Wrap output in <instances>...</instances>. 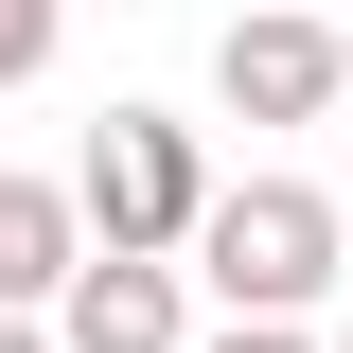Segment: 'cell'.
Returning <instances> with one entry per match:
<instances>
[{"mask_svg":"<svg viewBox=\"0 0 353 353\" xmlns=\"http://www.w3.org/2000/svg\"><path fill=\"white\" fill-rule=\"evenodd\" d=\"M176 265H194L230 318H318V283L353 265V230H336V194H301V176H212V212H194Z\"/></svg>","mask_w":353,"mask_h":353,"instance_id":"obj_1","label":"cell"},{"mask_svg":"<svg viewBox=\"0 0 353 353\" xmlns=\"http://www.w3.org/2000/svg\"><path fill=\"white\" fill-rule=\"evenodd\" d=\"M71 194H88V248H194V212H212V159H194V124L176 106H106L88 124V159H71Z\"/></svg>","mask_w":353,"mask_h":353,"instance_id":"obj_2","label":"cell"},{"mask_svg":"<svg viewBox=\"0 0 353 353\" xmlns=\"http://www.w3.org/2000/svg\"><path fill=\"white\" fill-rule=\"evenodd\" d=\"M212 106L230 124H318V106H353V36L318 18V0H248L212 36Z\"/></svg>","mask_w":353,"mask_h":353,"instance_id":"obj_3","label":"cell"},{"mask_svg":"<svg viewBox=\"0 0 353 353\" xmlns=\"http://www.w3.org/2000/svg\"><path fill=\"white\" fill-rule=\"evenodd\" d=\"M53 353H194V301H176L159 248H88L71 301H53Z\"/></svg>","mask_w":353,"mask_h":353,"instance_id":"obj_4","label":"cell"},{"mask_svg":"<svg viewBox=\"0 0 353 353\" xmlns=\"http://www.w3.org/2000/svg\"><path fill=\"white\" fill-rule=\"evenodd\" d=\"M71 265H88V194L71 176H0V301H71Z\"/></svg>","mask_w":353,"mask_h":353,"instance_id":"obj_5","label":"cell"},{"mask_svg":"<svg viewBox=\"0 0 353 353\" xmlns=\"http://www.w3.org/2000/svg\"><path fill=\"white\" fill-rule=\"evenodd\" d=\"M53 71V0H0V88H36Z\"/></svg>","mask_w":353,"mask_h":353,"instance_id":"obj_6","label":"cell"},{"mask_svg":"<svg viewBox=\"0 0 353 353\" xmlns=\"http://www.w3.org/2000/svg\"><path fill=\"white\" fill-rule=\"evenodd\" d=\"M194 353H336V336H301V318H230V336H194Z\"/></svg>","mask_w":353,"mask_h":353,"instance_id":"obj_7","label":"cell"},{"mask_svg":"<svg viewBox=\"0 0 353 353\" xmlns=\"http://www.w3.org/2000/svg\"><path fill=\"white\" fill-rule=\"evenodd\" d=\"M0 353H53V318H36V301H0Z\"/></svg>","mask_w":353,"mask_h":353,"instance_id":"obj_8","label":"cell"},{"mask_svg":"<svg viewBox=\"0 0 353 353\" xmlns=\"http://www.w3.org/2000/svg\"><path fill=\"white\" fill-rule=\"evenodd\" d=\"M336 230H353V176H336Z\"/></svg>","mask_w":353,"mask_h":353,"instance_id":"obj_9","label":"cell"},{"mask_svg":"<svg viewBox=\"0 0 353 353\" xmlns=\"http://www.w3.org/2000/svg\"><path fill=\"white\" fill-rule=\"evenodd\" d=\"M336 36H353V18H336Z\"/></svg>","mask_w":353,"mask_h":353,"instance_id":"obj_10","label":"cell"},{"mask_svg":"<svg viewBox=\"0 0 353 353\" xmlns=\"http://www.w3.org/2000/svg\"><path fill=\"white\" fill-rule=\"evenodd\" d=\"M336 18H353V0H336Z\"/></svg>","mask_w":353,"mask_h":353,"instance_id":"obj_11","label":"cell"},{"mask_svg":"<svg viewBox=\"0 0 353 353\" xmlns=\"http://www.w3.org/2000/svg\"><path fill=\"white\" fill-rule=\"evenodd\" d=\"M336 353H353V336H336Z\"/></svg>","mask_w":353,"mask_h":353,"instance_id":"obj_12","label":"cell"}]
</instances>
